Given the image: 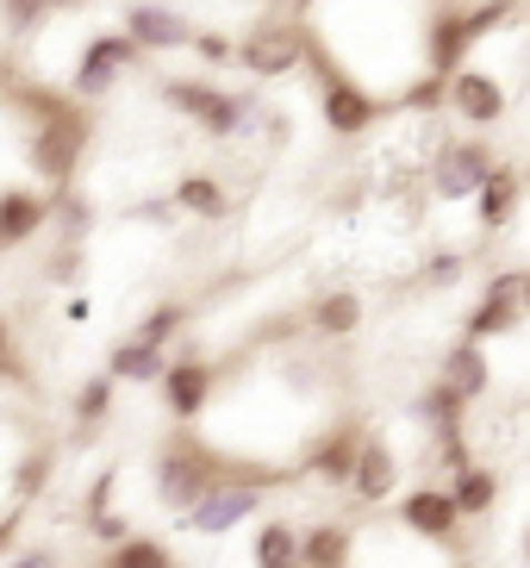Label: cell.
I'll return each mask as SVG.
<instances>
[{
	"label": "cell",
	"mask_w": 530,
	"mask_h": 568,
	"mask_svg": "<svg viewBox=\"0 0 530 568\" xmlns=\"http://www.w3.org/2000/svg\"><path fill=\"white\" fill-rule=\"evenodd\" d=\"M150 481H156V500L169 506V513H187V506L206 494V487H218V481H232V463L206 444V437H194V432H175L156 450V468H150Z\"/></svg>",
	"instance_id": "6da1fadb"
},
{
	"label": "cell",
	"mask_w": 530,
	"mask_h": 568,
	"mask_svg": "<svg viewBox=\"0 0 530 568\" xmlns=\"http://www.w3.org/2000/svg\"><path fill=\"white\" fill-rule=\"evenodd\" d=\"M156 94H163V106H175L182 119H194L200 132L218 138V144L244 138L249 113H256V94H225V88L200 82V75H163V82H156Z\"/></svg>",
	"instance_id": "7a4b0ae2"
},
{
	"label": "cell",
	"mask_w": 530,
	"mask_h": 568,
	"mask_svg": "<svg viewBox=\"0 0 530 568\" xmlns=\"http://www.w3.org/2000/svg\"><path fill=\"white\" fill-rule=\"evenodd\" d=\"M88 144H94V119H88V106L69 101L63 113H50L32 125V138H26V163L44 175V187L57 194V187H69V175L82 169Z\"/></svg>",
	"instance_id": "3957f363"
},
{
	"label": "cell",
	"mask_w": 530,
	"mask_h": 568,
	"mask_svg": "<svg viewBox=\"0 0 530 568\" xmlns=\"http://www.w3.org/2000/svg\"><path fill=\"white\" fill-rule=\"evenodd\" d=\"M137 63H144V51H137L125 32H94V38L82 44V57H75V69H69L63 94H69L75 106H82V101H100V94H113L119 75H125V69H137Z\"/></svg>",
	"instance_id": "277c9868"
},
{
	"label": "cell",
	"mask_w": 530,
	"mask_h": 568,
	"mask_svg": "<svg viewBox=\"0 0 530 568\" xmlns=\"http://www.w3.org/2000/svg\"><path fill=\"white\" fill-rule=\"evenodd\" d=\"M444 106L456 119H468V125H499V119L512 113V94H506V75L487 63H462L456 75L444 82Z\"/></svg>",
	"instance_id": "5b68a950"
},
{
	"label": "cell",
	"mask_w": 530,
	"mask_h": 568,
	"mask_svg": "<svg viewBox=\"0 0 530 568\" xmlns=\"http://www.w3.org/2000/svg\"><path fill=\"white\" fill-rule=\"evenodd\" d=\"M399 531L418 537V544H431V550H449V556H468V537H462V518L449 506L444 487H412L406 500H399Z\"/></svg>",
	"instance_id": "8992f818"
},
{
	"label": "cell",
	"mask_w": 530,
	"mask_h": 568,
	"mask_svg": "<svg viewBox=\"0 0 530 568\" xmlns=\"http://www.w3.org/2000/svg\"><path fill=\"white\" fill-rule=\"evenodd\" d=\"M524 325V268H499L487 282L481 306L462 318V344H493V337H518Z\"/></svg>",
	"instance_id": "52a82bcc"
},
{
	"label": "cell",
	"mask_w": 530,
	"mask_h": 568,
	"mask_svg": "<svg viewBox=\"0 0 530 568\" xmlns=\"http://www.w3.org/2000/svg\"><path fill=\"white\" fill-rule=\"evenodd\" d=\"M493 144H487V132L475 138H449V144H437L431 156V182H437V201H468L475 187L487 182V169H493Z\"/></svg>",
	"instance_id": "ba28073f"
},
{
	"label": "cell",
	"mask_w": 530,
	"mask_h": 568,
	"mask_svg": "<svg viewBox=\"0 0 530 568\" xmlns=\"http://www.w3.org/2000/svg\"><path fill=\"white\" fill-rule=\"evenodd\" d=\"M232 63H244L256 82H282V75L306 69V38H299V26H256L232 44Z\"/></svg>",
	"instance_id": "9c48e42d"
},
{
	"label": "cell",
	"mask_w": 530,
	"mask_h": 568,
	"mask_svg": "<svg viewBox=\"0 0 530 568\" xmlns=\"http://www.w3.org/2000/svg\"><path fill=\"white\" fill-rule=\"evenodd\" d=\"M263 513V487H249V481H218V487H206L194 506H187V531L194 537H232L244 518H256Z\"/></svg>",
	"instance_id": "30bf717a"
},
{
	"label": "cell",
	"mask_w": 530,
	"mask_h": 568,
	"mask_svg": "<svg viewBox=\"0 0 530 568\" xmlns=\"http://www.w3.org/2000/svg\"><path fill=\"white\" fill-rule=\"evenodd\" d=\"M356 444H363V425H356V418H337V425H325V432L294 456V475H306L313 487H344L349 463H356Z\"/></svg>",
	"instance_id": "8fae6325"
},
{
	"label": "cell",
	"mask_w": 530,
	"mask_h": 568,
	"mask_svg": "<svg viewBox=\"0 0 530 568\" xmlns=\"http://www.w3.org/2000/svg\"><path fill=\"white\" fill-rule=\"evenodd\" d=\"M156 387H163L169 418H175V425H187V418H200L206 406H213L218 375H213V363H200V356H175V363L156 375Z\"/></svg>",
	"instance_id": "7c38bea8"
},
{
	"label": "cell",
	"mask_w": 530,
	"mask_h": 568,
	"mask_svg": "<svg viewBox=\"0 0 530 568\" xmlns=\"http://www.w3.org/2000/svg\"><path fill=\"white\" fill-rule=\"evenodd\" d=\"M318 113H325V132L332 138H363L381 125L387 101L381 94H363L356 82H325L318 88Z\"/></svg>",
	"instance_id": "4fadbf2b"
},
{
	"label": "cell",
	"mask_w": 530,
	"mask_h": 568,
	"mask_svg": "<svg viewBox=\"0 0 530 568\" xmlns=\"http://www.w3.org/2000/svg\"><path fill=\"white\" fill-rule=\"evenodd\" d=\"M344 487L356 494V506H381L387 494L399 487V456H394V444L363 432V444H356V463H349V481H344Z\"/></svg>",
	"instance_id": "5bb4252c"
},
{
	"label": "cell",
	"mask_w": 530,
	"mask_h": 568,
	"mask_svg": "<svg viewBox=\"0 0 530 568\" xmlns=\"http://www.w3.org/2000/svg\"><path fill=\"white\" fill-rule=\"evenodd\" d=\"M125 38H132L137 51H187L194 26L175 7H163V0H132L125 7Z\"/></svg>",
	"instance_id": "9a60e30c"
},
{
	"label": "cell",
	"mask_w": 530,
	"mask_h": 568,
	"mask_svg": "<svg viewBox=\"0 0 530 568\" xmlns=\"http://www.w3.org/2000/svg\"><path fill=\"white\" fill-rule=\"evenodd\" d=\"M518 201H524V175L518 163H493L487 169V182L475 187V219H481V232H506L518 219Z\"/></svg>",
	"instance_id": "2e32d148"
},
{
	"label": "cell",
	"mask_w": 530,
	"mask_h": 568,
	"mask_svg": "<svg viewBox=\"0 0 530 568\" xmlns=\"http://www.w3.org/2000/svg\"><path fill=\"white\" fill-rule=\"evenodd\" d=\"M50 225V194L38 187H0V251H19Z\"/></svg>",
	"instance_id": "e0dca14e"
},
{
	"label": "cell",
	"mask_w": 530,
	"mask_h": 568,
	"mask_svg": "<svg viewBox=\"0 0 530 568\" xmlns=\"http://www.w3.org/2000/svg\"><path fill=\"white\" fill-rule=\"evenodd\" d=\"M356 562V525L349 518H318L299 531V568H349Z\"/></svg>",
	"instance_id": "ac0fdd59"
},
{
	"label": "cell",
	"mask_w": 530,
	"mask_h": 568,
	"mask_svg": "<svg viewBox=\"0 0 530 568\" xmlns=\"http://www.w3.org/2000/svg\"><path fill=\"white\" fill-rule=\"evenodd\" d=\"M449 494V506H456V518H487L499 506V494H506V475H499L493 463H468V468H456V481L444 487Z\"/></svg>",
	"instance_id": "d6986e66"
},
{
	"label": "cell",
	"mask_w": 530,
	"mask_h": 568,
	"mask_svg": "<svg viewBox=\"0 0 530 568\" xmlns=\"http://www.w3.org/2000/svg\"><path fill=\"white\" fill-rule=\"evenodd\" d=\"M437 382H444L462 406H475V400H487V387H493V363H487L481 344H456V351L444 356V368H437Z\"/></svg>",
	"instance_id": "ffe728a7"
},
{
	"label": "cell",
	"mask_w": 530,
	"mask_h": 568,
	"mask_svg": "<svg viewBox=\"0 0 530 568\" xmlns=\"http://www.w3.org/2000/svg\"><path fill=\"white\" fill-rule=\"evenodd\" d=\"M306 332H313L318 344H344V337H356V332H363V301H356L349 287L318 294L313 313H306Z\"/></svg>",
	"instance_id": "44dd1931"
},
{
	"label": "cell",
	"mask_w": 530,
	"mask_h": 568,
	"mask_svg": "<svg viewBox=\"0 0 530 568\" xmlns=\"http://www.w3.org/2000/svg\"><path fill=\"white\" fill-rule=\"evenodd\" d=\"M169 201L182 206V213L206 219V225H218V219L232 213V194H225V182H218V175H206V169H187V175H175Z\"/></svg>",
	"instance_id": "7402d4cb"
},
{
	"label": "cell",
	"mask_w": 530,
	"mask_h": 568,
	"mask_svg": "<svg viewBox=\"0 0 530 568\" xmlns=\"http://www.w3.org/2000/svg\"><path fill=\"white\" fill-rule=\"evenodd\" d=\"M169 368L163 351H150V344H132V337H119L113 351H106V382H132V387H150L156 375Z\"/></svg>",
	"instance_id": "603a6c76"
},
{
	"label": "cell",
	"mask_w": 530,
	"mask_h": 568,
	"mask_svg": "<svg viewBox=\"0 0 530 568\" xmlns=\"http://www.w3.org/2000/svg\"><path fill=\"white\" fill-rule=\"evenodd\" d=\"M256 568H299V525L287 518H268L263 531H256V550H249Z\"/></svg>",
	"instance_id": "cb8c5ba5"
},
{
	"label": "cell",
	"mask_w": 530,
	"mask_h": 568,
	"mask_svg": "<svg viewBox=\"0 0 530 568\" xmlns=\"http://www.w3.org/2000/svg\"><path fill=\"white\" fill-rule=\"evenodd\" d=\"M94 568H175V550H169L163 537H125V544H113V550L100 556Z\"/></svg>",
	"instance_id": "d4e9b609"
},
{
	"label": "cell",
	"mask_w": 530,
	"mask_h": 568,
	"mask_svg": "<svg viewBox=\"0 0 530 568\" xmlns=\"http://www.w3.org/2000/svg\"><path fill=\"white\" fill-rule=\"evenodd\" d=\"M187 325V306L182 301H163L156 313H144L137 318V332H132V344H150V351H169V337Z\"/></svg>",
	"instance_id": "484cf974"
},
{
	"label": "cell",
	"mask_w": 530,
	"mask_h": 568,
	"mask_svg": "<svg viewBox=\"0 0 530 568\" xmlns=\"http://www.w3.org/2000/svg\"><path fill=\"white\" fill-rule=\"evenodd\" d=\"M106 413H113V382L106 375H88L75 387V425H82V437H94V425H106Z\"/></svg>",
	"instance_id": "4316f807"
},
{
	"label": "cell",
	"mask_w": 530,
	"mask_h": 568,
	"mask_svg": "<svg viewBox=\"0 0 530 568\" xmlns=\"http://www.w3.org/2000/svg\"><path fill=\"white\" fill-rule=\"evenodd\" d=\"M50 219H57L63 244H82V232H88V219H94V206H88L75 187H57V194H50Z\"/></svg>",
	"instance_id": "83f0119b"
},
{
	"label": "cell",
	"mask_w": 530,
	"mask_h": 568,
	"mask_svg": "<svg viewBox=\"0 0 530 568\" xmlns=\"http://www.w3.org/2000/svg\"><path fill=\"white\" fill-rule=\"evenodd\" d=\"M399 106L406 113H437L444 106V75H418V82L399 88Z\"/></svg>",
	"instance_id": "f1b7e54d"
},
{
	"label": "cell",
	"mask_w": 530,
	"mask_h": 568,
	"mask_svg": "<svg viewBox=\"0 0 530 568\" xmlns=\"http://www.w3.org/2000/svg\"><path fill=\"white\" fill-rule=\"evenodd\" d=\"M187 51H194L200 63H232V38L225 32H194L187 38Z\"/></svg>",
	"instance_id": "f546056e"
},
{
	"label": "cell",
	"mask_w": 530,
	"mask_h": 568,
	"mask_svg": "<svg viewBox=\"0 0 530 568\" xmlns=\"http://www.w3.org/2000/svg\"><path fill=\"white\" fill-rule=\"evenodd\" d=\"M462 268H468V256L444 251V256H431V263H425V282H431V287H456V275H462Z\"/></svg>",
	"instance_id": "4dcf8cb0"
},
{
	"label": "cell",
	"mask_w": 530,
	"mask_h": 568,
	"mask_svg": "<svg viewBox=\"0 0 530 568\" xmlns=\"http://www.w3.org/2000/svg\"><path fill=\"white\" fill-rule=\"evenodd\" d=\"M7 13H13V32H32L50 7H44V0H7Z\"/></svg>",
	"instance_id": "1f68e13d"
},
{
	"label": "cell",
	"mask_w": 530,
	"mask_h": 568,
	"mask_svg": "<svg viewBox=\"0 0 530 568\" xmlns=\"http://www.w3.org/2000/svg\"><path fill=\"white\" fill-rule=\"evenodd\" d=\"M0 375H19V363H13V325L0 318Z\"/></svg>",
	"instance_id": "d6a6232c"
},
{
	"label": "cell",
	"mask_w": 530,
	"mask_h": 568,
	"mask_svg": "<svg viewBox=\"0 0 530 568\" xmlns=\"http://www.w3.org/2000/svg\"><path fill=\"white\" fill-rule=\"evenodd\" d=\"M7 568H57V550H19Z\"/></svg>",
	"instance_id": "836d02e7"
},
{
	"label": "cell",
	"mask_w": 530,
	"mask_h": 568,
	"mask_svg": "<svg viewBox=\"0 0 530 568\" xmlns=\"http://www.w3.org/2000/svg\"><path fill=\"white\" fill-rule=\"evenodd\" d=\"M13 544H19V518H7V525H0V556L13 550Z\"/></svg>",
	"instance_id": "e575fe53"
},
{
	"label": "cell",
	"mask_w": 530,
	"mask_h": 568,
	"mask_svg": "<svg viewBox=\"0 0 530 568\" xmlns=\"http://www.w3.org/2000/svg\"><path fill=\"white\" fill-rule=\"evenodd\" d=\"M44 7H50V13H57V7H82V0H44Z\"/></svg>",
	"instance_id": "d590c367"
},
{
	"label": "cell",
	"mask_w": 530,
	"mask_h": 568,
	"mask_svg": "<svg viewBox=\"0 0 530 568\" xmlns=\"http://www.w3.org/2000/svg\"><path fill=\"white\" fill-rule=\"evenodd\" d=\"M456 568H475V562H468V556H462V562H456Z\"/></svg>",
	"instance_id": "8d00e7d4"
}]
</instances>
